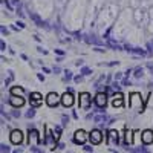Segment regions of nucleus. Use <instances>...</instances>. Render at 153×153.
<instances>
[{"mask_svg":"<svg viewBox=\"0 0 153 153\" xmlns=\"http://www.w3.org/2000/svg\"><path fill=\"white\" fill-rule=\"evenodd\" d=\"M29 104L34 107H40L43 104V95L40 92H31L29 94Z\"/></svg>","mask_w":153,"mask_h":153,"instance_id":"f8f14e48","label":"nucleus"},{"mask_svg":"<svg viewBox=\"0 0 153 153\" xmlns=\"http://www.w3.org/2000/svg\"><path fill=\"white\" fill-rule=\"evenodd\" d=\"M37 52H38V54H43V55H48V51L43 49L42 46H37Z\"/></svg>","mask_w":153,"mask_h":153,"instance_id":"79ce46f5","label":"nucleus"},{"mask_svg":"<svg viewBox=\"0 0 153 153\" xmlns=\"http://www.w3.org/2000/svg\"><path fill=\"white\" fill-rule=\"evenodd\" d=\"M37 78H38V81H42V83H43V81L46 80V76H45L43 74H37Z\"/></svg>","mask_w":153,"mask_h":153,"instance_id":"a18cd8bd","label":"nucleus"},{"mask_svg":"<svg viewBox=\"0 0 153 153\" xmlns=\"http://www.w3.org/2000/svg\"><path fill=\"white\" fill-rule=\"evenodd\" d=\"M104 65L109 66V68H113V66H118L120 61H118V60H112V61H109V63H104Z\"/></svg>","mask_w":153,"mask_h":153,"instance_id":"473e14b6","label":"nucleus"},{"mask_svg":"<svg viewBox=\"0 0 153 153\" xmlns=\"http://www.w3.org/2000/svg\"><path fill=\"white\" fill-rule=\"evenodd\" d=\"M74 103H75V97H74V94L65 91V94L61 95V106H63V107H72Z\"/></svg>","mask_w":153,"mask_h":153,"instance_id":"ddd939ff","label":"nucleus"},{"mask_svg":"<svg viewBox=\"0 0 153 153\" xmlns=\"http://www.w3.org/2000/svg\"><path fill=\"white\" fill-rule=\"evenodd\" d=\"M43 138L40 136V132H38L32 124H28V146H38L42 144Z\"/></svg>","mask_w":153,"mask_h":153,"instance_id":"f03ea898","label":"nucleus"},{"mask_svg":"<svg viewBox=\"0 0 153 153\" xmlns=\"http://www.w3.org/2000/svg\"><path fill=\"white\" fill-rule=\"evenodd\" d=\"M92 51H95V52H100V54H104V52H106V49H104L103 46H94Z\"/></svg>","mask_w":153,"mask_h":153,"instance_id":"72a5a7b5","label":"nucleus"},{"mask_svg":"<svg viewBox=\"0 0 153 153\" xmlns=\"http://www.w3.org/2000/svg\"><path fill=\"white\" fill-rule=\"evenodd\" d=\"M113 78H115V80H118V81H121V80L124 78V72H117V74L113 75Z\"/></svg>","mask_w":153,"mask_h":153,"instance_id":"c9c22d12","label":"nucleus"},{"mask_svg":"<svg viewBox=\"0 0 153 153\" xmlns=\"http://www.w3.org/2000/svg\"><path fill=\"white\" fill-rule=\"evenodd\" d=\"M75 66H78V68L84 66V60H83V58H76V60H75Z\"/></svg>","mask_w":153,"mask_h":153,"instance_id":"a19ab883","label":"nucleus"},{"mask_svg":"<svg viewBox=\"0 0 153 153\" xmlns=\"http://www.w3.org/2000/svg\"><path fill=\"white\" fill-rule=\"evenodd\" d=\"M141 143L146 146L153 144V130L152 129H146L141 132Z\"/></svg>","mask_w":153,"mask_h":153,"instance_id":"4468645a","label":"nucleus"},{"mask_svg":"<svg viewBox=\"0 0 153 153\" xmlns=\"http://www.w3.org/2000/svg\"><path fill=\"white\" fill-rule=\"evenodd\" d=\"M25 103H26V100H25L23 95H11L9 94V98H8V104L11 107H23Z\"/></svg>","mask_w":153,"mask_h":153,"instance_id":"9d476101","label":"nucleus"},{"mask_svg":"<svg viewBox=\"0 0 153 153\" xmlns=\"http://www.w3.org/2000/svg\"><path fill=\"white\" fill-rule=\"evenodd\" d=\"M94 144H84L83 146V150L84 152H94V147H92Z\"/></svg>","mask_w":153,"mask_h":153,"instance_id":"e433bc0d","label":"nucleus"},{"mask_svg":"<svg viewBox=\"0 0 153 153\" xmlns=\"http://www.w3.org/2000/svg\"><path fill=\"white\" fill-rule=\"evenodd\" d=\"M12 152H14V153H22V152H23V149H20V147H19V149H14Z\"/></svg>","mask_w":153,"mask_h":153,"instance_id":"6e6d98bb","label":"nucleus"},{"mask_svg":"<svg viewBox=\"0 0 153 153\" xmlns=\"http://www.w3.org/2000/svg\"><path fill=\"white\" fill-rule=\"evenodd\" d=\"M0 150H2L3 153H9V152H12V149H11L9 146H6V144H3V143H2V144H0Z\"/></svg>","mask_w":153,"mask_h":153,"instance_id":"c85d7f7f","label":"nucleus"},{"mask_svg":"<svg viewBox=\"0 0 153 153\" xmlns=\"http://www.w3.org/2000/svg\"><path fill=\"white\" fill-rule=\"evenodd\" d=\"M147 11H149V17H150V19L153 20V6H150V8H149Z\"/></svg>","mask_w":153,"mask_h":153,"instance_id":"09e8293b","label":"nucleus"},{"mask_svg":"<svg viewBox=\"0 0 153 153\" xmlns=\"http://www.w3.org/2000/svg\"><path fill=\"white\" fill-rule=\"evenodd\" d=\"M57 147H58L60 150H65V149H66V144H63V143H60V144H57Z\"/></svg>","mask_w":153,"mask_h":153,"instance_id":"3c124183","label":"nucleus"},{"mask_svg":"<svg viewBox=\"0 0 153 153\" xmlns=\"http://www.w3.org/2000/svg\"><path fill=\"white\" fill-rule=\"evenodd\" d=\"M34 40H35V42H38V43H42V38L38 37V35H34Z\"/></svg>","mask_w":153,"mask_h":153,"instance_id":"5fc2aeb1","label":"nucleus"},{"mask_svg":"<svg viewBox=\"0 0 153 153\" xmlns=\"http://www.w3.org/2000/svg\"><path fill=\"white\" fill-rule=\"evenodd\" d=\"M52 72H54V75H60V74H63V69L57 65V66H54V68H52Z\"/></svg>","mask_w":153,"mask_h":153,"instance_id":"2f4dec72","label":"nucleus"},{"mask_svg":"<svg viewBox=\"0 0 153 153\" xmlns=\"http://www.w3.org/2000/svg\"><path fill=\"white\" fill-rule=\"evenodd\" d=\"M144 68L143 66H138V68H135L133 69V76H135V78H141V76L144 75Z\"/></svg>","mask_w":153,"mask_h":153,"instance_id":"412c9836","label":"nucleus"},{"mask_svg":"<svg viewBox=\"0 0 153 153\" xmlns=\"http://www.w3.org/2000/svg\"><path fill=\"white\" fill-rule=\"evenodd\" d=\"M107 98H109V95H107L106 92L100 91V92H97L95 97H94V104L98 106L100 109H106V106H107Z\"/></svg>","mask_w":153,"mask_h":153,"instance_id":"6e6552de","label":"nucleus"},{"mask_svg":"<svg viewBox=\"0 0 153 153\" xmlns=\"http://www.w3.org/2000/svg\"><path fill=\"white\" fill-rule=\"evenodd\" d=\"M133 74V69H127L126 72H124V76H130Z\"/></svg>","mask_w":153,"mask_h":153,"instance_id":"de8ad7c7","label":"nucleus"},{"mask_svg":"<svg viewBox=\"0 0 153 153\" xmlns=\"http://www.w3.org/2000/svg\"><path fill=\"white\" fill-rule=\"evenodd\" d=\"M133 22L136 26H147L149 22H150V17H149V11L139 6L138 9L133 11Z\"/></svg>","mask_w":153,"mask_h":153,"instance_id":"f257e3e1","label":"nucleus"},{"mask_svg":"<svg viewBox=\"0 0 153 153\" xmlns=\"http://www.w3.org/2000/svg\"><path fill=\"white\" fill-rule=\"evenodd\" d=\"M106 143H107V146H112V147L120 146V135H118V132L117 130H109L107 135H106Z\"/></svg>","mask_w":153,"mask_h":153,"instance_id":"9b49d317","label":"nucleus"},{"mask_svg":"<svg viewBox=\"0 0 153 153\" xmlns=\"http://www.w3.org/2000/svg\"><path fill=\"white\" fill-rule=\"evenodd\" d=\"M55 61H57V63H61V61H63V55H58V57H55Z\"/></svg>","mask_w":153,"mask_h":153,"instance_id":"864d4df0","label":"nucleus"},{"mask_svg":"<svg viewBox=\"0 0 153 153\" xmlns=\"http://www.w3.org/2000/svg\"><path fill=\"white\" fill-rule=\"evenodd\" d=\"M29 150H31V152H34V153H42V152H43L42 149H38L37 146H29Z\"/></svg>","mask_w":153,"mask_h":153,"instance_id":"58836bf2","label":"nucleus"},{"mask_svg":"<svg viewBox=\"0 0 153 153\" xmlns=\"http://www.w3.org/2000/svg\"><path fill=\"white\" fill-rule=\"evenodd\" d=\"M57 143H58V139H57L55 132H52L49 127H46V133L43 136L42 144H45V146H57Z\"/></svg>","mask_w":153,"mask_h":153,"instance_id":"1a4fd4ad","label":"nucleus"},{"mask_svg":"<svg viewBox=\"0 0 153 153\" xmlns=\"http://www.w3.org/2000/svg\"><path fill=\"white\" fill-rule=\"evenodd\" d=\"M66 92H71V94H75V91H74V87H68V86H66Z\"/></svg>","mask_w":153,"mask_h":153,"instance_id":"603ef678","label":"nucleus"},{"mask_svg":"<svg viewBox=\"0 0 153 153\" xmlns=\"http://www.w3.org/2000/svg\"><path fill=\"white\" fill-rule=\"evenodd\" d=\"M80 74H83L84 76H91L94 74V71H92V68H89V66H81L80 68Z\"/></svg>","mask_w":153,"mask_h":153,"instance_id":"4be33fe9","label":"nucleus"},{"mask_svg":"<svg viewBox=\"0 0 153 153\" xmlns=\"http://www.w3.org/2000/svg\"><path fill=\"white\" fill-rule=\"evenodd\" d=\"M83 80H84V75H83V74H80V75H75V76H74V83H76V84L81 83Z\"/></svg>","mask_w":153,"mask_h":153,"instance_id":"7c9ffc66","label":"nucleus"},{"mask_svg":"<svg viewBox=\"0 0 153 153\" xmlns=\"http://www.w3.org/2000/svg\"><path fill=\"white\" fill-rule=\"evenodd\" d=\"M11 115H12V118H20V117H22V112L19 110V107H12Z\"/></svg>","mask_w":153,"mask_h":153,"instance_id":"393cba45","label":"nucleus"},{"mask_svg":"<svg viewBox=\"0 0 153 153\" xmlns=\"http://www.w3.org/2000/svg\"><path fill=\"white\" fill-rule=\"evenodd\" d=\"M45 103H46L48 107L54 109V107H57V106L61 104V95H58L55 92H49L46 95V98H45Z\"/></svg>","mask_w":153,"mask_h":153,"instance_id":"423d86ee","label":"nucleus"},{"mask_svg":"<svg viewBox=\"0 0 153 153\" xmlns=\"http://www.w3.org/2000/svg\"><path fill=\"white\" fill-rule=\"evenodd\" d=\"M42 71H43L45 74H51V72H52V69H49V68H46V66H43V65H42Z\"/></svg>","mask_w":153,"mask_h":153,"instance_id":"49530a36","label":"nucleus"},{"mask_svg":"<svg viewBox=\"0 0 153 153\" xmlns=\"http://www.w3.org/2000/svg\"><path fill=\"white\" fill-rule=\"evenodd\" d=\"M9 94L11 95H25V94H26V91H25L23 86H12L9 89Z\"/></svg>","mask_w":153,"mask_h":153,"instance_id":"a211bd4d","label":"nucleus"},{"mask_svg":"<svg viewBox=\"0 0 153 153\" xmlns=\"http://www.w3.org/2000/svg\"><path fill=\"white\" fill-rule=\"evenodd\" d=\"M72 118H74V120H78V118H80L78 113H76V110H72Z\"/></svg>","mask_w":153,"mask_h":153,"instance_id":"8fccbe9b","label":"nucleus"},{"mask_svg":"<svg viewBox=\"0 0 153 153\" xmlns=\"http://www.w3.org/2000/svg\"><path fill=\"white\" fill-rule=\"evenodd\" d=\"M0 29H2V35H8L9 34V31H8V28L5 26V25H2V28H0Z\"/></svg>","mask_w":153,"mask_h":153,"instance_id":"c03bdc74","label":"nucleus"},{"mask_svg":"<svg viewBox=\"0 0 153 153\" xmlns=\"http://www.w3.org/2000/svg\"><path fill=\"white\" fill-rule=\"evenodd\" d=\"M69 121H71V117H69V115H66V113H63L61 115V126L66 127L69 124Z\"/></svg>","mask_w":153,"mask_h":153,"instance_id":"5701e85b","label":"nucleus"},{"mask_svg":"<svg viewBox=\"0 0 153 153\" xmlns=\"http://www.w3.org/2000/svg\"><path fill=\"white\" fill-rule=\"evenodd\" d=\"M74 72L72 71H69V69H65L63 71V81H65L66 84L69 83V81H74Z\"/></svg>","mask_w":153,"mask_h":153,"instance_id":"6ab92c4d","label":"nucleus"},{"mask_svg":"<svg viewBox=\"0 0 153 153\" xmlns=\"http://www.w3.org/2000/svg\"><path fill=\"white\" fill-rule=\"evenodd\" d=\"M20 58H22V60H25V61H28V57L25 55V54H20Z\"/></svg>","mask_w":153,"mask_h":153,"instance_id":"4d7b16f0","label":"nucleus"},{"mask_svg":"<svg viewBox=\"0 0 153 153\" xmlns=\"http://www.w3.org/2000/svg\"><path fill=\"white\" fill-rule=\"evenodd\" d=\"M2 5H3V6H6V8H8L9 11H16L14 8L11 6V3H9V0H2Z\"/></svg>","mask_w":153,"mask_h":153,"instance_id":"f704fd0d","label":"nucleus"},{"mask_svg":"<svg viewBox=\"0 0 153 153\" xmlns=\"http://www.w3.org/2000/svg\"><path fill=\"white\" fill-rule=\"evenodd\" d=\"M104 139V133L101 132L100 127H95V129H92L91 132H89V143L94 144V146H98L103 143Z\"/></svg>","mask_w":153,"mask_h":153,"instance_id":"39448f33","label":"nucleus"},{"mask_svg":"<svg viewBox=\"0 0 153 153\" xmlns=\"http://www.w3.org/2000/svg\"><path fill=\"white\" fill-rule=\"evenodd\" d=\"M78 106L83 110H91L94 106V98L89 92H80L78 95Z\"/></svg>","mask_w":153,"mask_h":153,"instance_id":"7ed1b4c3","label":"nucleus"},{"mask_svg":"<svg viewBox=\"0 0 153 153\" xmlns=\"http://www.w3.org/2000/svg\"><path fill=\"white\" fill-rule=\"evenodd\" d=\"M0 51H2V52H5V51H6V43H5V40L0 42Z\"/></svg>","mask_w":153,"mask_h":153,"instance_id":"37998d69","label":"nucleus"},{"mask_svg":"<svg viewBox=\"0 0 153 153\" xmlns=\"http://www.w3.org/2000/svg\"><path fill=\"white\" fill-rule=\"evenodd\" d=\"M35 113H37V107L31 106V107H29V109L26 110V113H25V118L31 120V118H34V117H35Z\"/></svg>","mask_w":153,"mask_h":153,"instance_id":"aec40b11","label":"nucleus"},{"mask_svg":"<svg viewBox=\"0 0 153 153\" xmlns=\"http://www.w3.org/2000/svg\"><path fill=\"white\" fill-rule=\"evenodd\" d=\"M146 31L150 34V35H153V20L150 19V22H149V25L146 26Z\"/></svg>","mask_w":153,"mask_h":153,"instance_id":"c756f323","label":"nucleus"},{"mask_svg":"<svg viewBox=\"0 0 153 153\" xmlns=\"http://www.w3.org/2000/svg\"><path fill=\"white\" fill-rule=\"evenodd\" d=\"M146 49H147V54H149V57H153V45L150 43V40L146 43Z\"/></svg>","mask_w":153,"mask_h":153,"instance_id":"a878e982","label":"nucleus"},{"mask_svg":"<svg viewBox=\"0 0 153 153\" xmlns=\"http://www.w3.org/2000/svg\"><path fill=\"white\" fill-rule=\"evenodd\" d=\"M123 104H124V95L121 92H117L112 97V106L113 107H123Z\"/></svg>","mask_w":153,"mask_h":153,"instance_id":"dca6fc26","label":"nucleus"},{"mask_svg":"<svg viewBox=\"0 0 153 153\" xmlns=\"http://www.w3.org/2000/svg\"><path fill=\"white\" fill-rule=\"evenodd\" d=\"M16 25H17V26H19L20 29H26V25H25V22H23V20H17V22H16Z\"/></svg>","mask_w":153,"mask_h":153,"instance_id":"4c0bfd02","label":"nucleus"},{"mask_svg":"<svg viewBox=\"0 0 153 153\" xmlns=\"http://www.w3.org/2000/svg\"><path fill=\"white\" fill-rule=\"evenodd\" d=\"M16 14H17V17H20V19L26 17V16H25V12H23V5H20V6L16 8Z\"/></svg>","mask_w":153,"mask_h":153,"instance_id":"b1692460","label":"nucleus"},{"mask_svg":"<svg viewBox=\"0 0 153 153\" xmlns=\"http://www.w3.org/2000/svg\"><path fill=\"white\" fill-rule=\"evenodd\" d=\"M63 129H65L63 126H55L54 132H55V135H57V139H60V136H61V133H63Z\"/></svg>","mask_w":153,"mask_h":153,"instance_id":"bb28decb","label":"nucleus"},{"mask_svg":"<svg viewBox=\"0 0 153 153\" xmlns=\"http://www.w3.org/2000/svg\"><path fill=\"white\" fill-rule=\"evenodd\" d=\"M110 117L106 113V112H101V113H95V117H94V123L97 124H110Z\"/></svg>","mask_w":153,"mask_h":153,"instance_id":"2eb2a0df","label":"nucleus"},{"mask_svg":"<svg viewBox=\"0 0 153 153\" xmlns=\"http://www.w3.org/2000/svg\"><path fill=\"white\" fill-rule=\"evenodd\" d=\"M130 55H139V57H149L147 54V49L141 48V46H133L130 51Z\"/></svg>","mask_w":153,"mask_h":153,"instance_id":"f3484780","label":"nucleus"},{"mask_svg":"<svg viewBox=\"0 0 153 153\" xmlns=\"http://www.w3.org/2000/svg\"><path fill=\"white\" fill-rule=\"evenodd\" d=\"M9 141H11L12 146H20V144H23V141H25L23 132H22L20 129H12V130L9 132Z\"/></svg>","mask_w":153,"mask_h":153,"instance_id":"0eeeda50","label":"nucleus"},{"mask_svg":"<svg viewBox=\"0 0 153 153\" xmlns=\"http://www.w3.org/2000/svg\"><path fill=\"white\" fill-rule=\"evenodd\" d=\"M121 84H123V87H130L132 86V81L129 80V76H124V78L121 80Z\"/></svg>","mask_w":153,"mask_h":153,"instance_id":"cd10ccee","label":"nucleus"},{"mask_svg":"<svg viewBox=\"0 0 153 153\" xmlns=\"http://www.w3.org/2000/svg\"><path fill=\"white\" fill-rule=\"evenodd\" d=\"M87 141H89V133H87L86 130H83V129L76 130V132L74 133V136H72V143H74L75 146L83 147Z\"/></svg>","mask_w":153,"mask_h":153,"instance_id":"20e7f679","label":"nucleus"},{"mask_svg":"<svg viewBox=\"0 0 153 153\" xmlns=\"http://www.w3.org/2000/svg\"><path fill=\"white\" fill-rule=\"evenodd\" d=\"M54 54L55 55H63V57H65V51H63V49H60V48H57V49H54Z\"/></svg>","mask_w":153,"mask_h":153,"instance_id":"ea45409f","label":"nucleus"}]
</instances>
